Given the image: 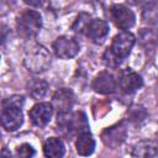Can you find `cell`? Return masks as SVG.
<instances>
[{
  "label": "cell",
  "mask_w": 158,
  "mask_h": 158,
  "mask_svg": "<svg viewBox=\"0 0 158 158\" xmlns=\"http://www.w3.org/2000/svg\"><path fill=\"white\" fill-rule=\"evenodd\" d=\"M23 64L30 72L33 73L44 72L51 64V54L43 46L33 44L26 51Z\"/></svg>",
  "instance_id": "cell-3"
},
{
  "label": "cell",
  "mask_w": 158,
  "mask_h": 158,
  "mask_svg": "<svg viewBox=\"0 0 158 158\" xmlns=\"http://www.w3.org/2000/svg\"><path fill=\"white\" fill-rule=\"evenodd\" d=\"M85 35L91 42L101 44L109 35V25L101 19H91Z\"/></svg>",
  "instance_id": "cell-11"
},
{
  "label": "cell",
  "mask_w": 158,
  "mask_h": 158,
  "mask_svg": "<svg viewBox=\"0 0 158 158\" xmlns=\"http://www.w3.org/2000/svg\"><path fill=\"white\" fill-rule=\"evenodd\" d=\"M27 89L30 95L38 100L41 98H43L48 90V83L43 79H32L28 84H27Z\"/></svg>",
  "instance_id": "cell-17"
},
{
  "label": "cell",
  "mask_w": 158,
  "mask_h": 158,
  "mask_svg": "<svg viewBox=\"0 0 158 158\" xmlns=\"http://www.w3.org/2000/svg\"><path fill=\"white\" fill-rule=\"evenodd\" d=\"M43 153L47 158H63L65 153L64 143L58 137H49L43 144Z\"/></svg>",
  "instance_id": "cell-15"
},
{
  "label": "cell",
  "mask_w": 158,
  "mask_h": 158,
  "mask_svg": "<svg viewBox=\"0 0 158 158\" xmlns=\"http://www.w3.org/2000/svg\"><path fill=\"white\" fill-rule=\"evenodd\" d=\"M132 158H158V142L154 139H143L135 144Z\"/></svg>",
  "instance_id": "cell-14"
},
{
  "label": "cell",
  "mask_w": 158,
  "mask_h": 158,
  "mask_svg": "<svg viewBox=\"0 0 158 158\" xmlns=\"http://www.w3.org/2000/svg\"><path fill=\"white\" fill-rule=\"evenodd\" d=\"M143 85L142 77L131 68L122 69L118 74V86L125 94H133Z\"/></svg>",
  "instance_id": "cell-8"
},
{
  "label": "cell",
  "mask_w": 158,
  "mask_h": 158,
  "mask_svg": "<svg viewBox=\"0 0 158 158\" xmlns=\"http://www.w3.org/2000/svg\"><path fill=\"white\" fill-rule=\"evenodd\" d=\"M1 158H12V156H11V153H10V151H9L7 148H4V149H2V152H1Z\"/></svg>",
  "instance_id": "cell-20"
},
{
  "label": "cell",
  "mask_w": 158,
  "mask_h": 158,
  "mask_svg": "<svg viewBox=\"0 0 158 158\" xmlns=\"http://www.w3.org/2000/svg\"><path fill=\"white\" fill-rule=\"evenodd\" d=\"M90 21H91L90 15L86 14V12H81V14H79L77 16L75 21L73 22L72 30L75 33H85L86 32V28H88V26L90 23Z\"/></svg>",
  "instance_id": "cell-18"
},
{
  "label": "cell",
  "mask_w": 158,
  "mask_h": 158,
  "mask_svg": "<svg viewBox=\"0 0 158 158\" xmlns=\"http://www.w3.org/2000/svg\"><path fill=\"white\" fill-rule=\"evenodd\" d=\"M74 101H75V98L73 91L69 89L62 88L54 93L52 98V106H53V110L58 112V115L69 114L70 109L74 105Z\"/></svg>",
  "instance_id": "cell-9"
},
{
  "label": "cell",
  "mask_w": 158,
  "mask_h": 158,
  "mask_svg": "<svg viewBox=\"0 0 158 158\" xmlns=\"http://www.w3.org/2000/svg\"><path fill=\"white\" fill-rule=\"evenodd\" d=\"M35 148L28 144V143H23L17 148V156L19 158H32L35 156Z\"/></svg>",
  "instance_id": "cell-19"
},
{
  "label": "cell",
  "mask_w": 158,
  "mask_h": 158,
  "mask_svg": "<svg viewBox=\"0 0 158 158\" xmlns=\"http://www.w3.org/2000/svg\"><path fill=\"white\" fill-rule=\"evenodd\" d=\"M135 41V36L128 31H122L116 35L112 38L111 46L104 52V64L109 68H117L130 56Z\"/></svg>",
  "instance_id": "cell-1"
},
{
  "label": "cell",
  "mask_w": 158,
  "mask_h": 158,
  "mask_svg": "<svg viewBox=\"0 0 158 158\" xmlns=\"http://www.w3.org/2000/svg\"><path fill=\"white\" fill-rule=\"evenodd\" d=\"M42 26V17L36 10H26L19 17L16 22L17 32L23 38L35 37Z\"/></svg>",
  "instance_id": "cell-4"
},
{
  "label": "cell",
  "mask_w": 158,
  "mask_h": 158,
  "mask_svg": "<svg viewBox=\"0 0 158 158\" xmlns=\"http://www.w3.org/2000/svg\"><path fill=\"white\" fill-rule=\"evenodd\" d=\"M75 147H77V152L80 156H84V157L90 156L95 149V139H94L93 135L89 131L78 135Z\"/></svg>",
  "instance_id": "cell-16"
},
{
  "label": "cell",
  "mask_w": 158,
  "mask_h": 158,
  "mask_svg": "<svg viewBox=\"0 0 158 158\" xmlns=\"http://www.w3.org/2000/svg\"><path fill=\"white\" fill-rule=\"evenodd\" d=\"M102 141L106 146L109 147H117L120 146L123 141H125V137H126V128L122 123H117L115 126H111L109 128H106L102 135Z\"/></svg>",
  "instance_id": "cell-13"
},
{
  "label": "cell",
  "mask_w": 158,
  "mask_h": 158,
  "mask_svg": "<svg viewBox=\"0 0 158 158\" xmlns=\"http://www.w3.org/2000/svg\"><path fill=\"white\" fill-rule=\"evenodd\" d=\"M93 89L99 94H112L116 90V80L109 72H100L93 80Z\"/></svg>",
  "instance_id": "cell-12"
},
{
  "label": "cell",
  "mask_w": 158,
  "mask_h": 158,
  "mask_svg": "<svg viewBox=\"0 0 158 158\" xmlns=\"http://www.w3.org/2000/svg\"><path fill=\"white\" fill-rule=\"evenodd\" d=\"M25 99L21 95H12L2 101L1 109V125L6 131H16L23 122L22 106Z\"/></svg>",
  "instance_id": "cell-2"
},
{
  "label": "cell",
  "mask_w": 158,
  "mask_h": 158,
  "mask_svg": "<svg viewBox=\"0 0 158 158\" xmlns=\"http://www.w3.org/2000/svg\"><path fill=\"white\" fill-rule=\"evenodd\" d=\"M111 19L116 25V27L123 31L131 28L136 21V16L133 11L122 4H116L111 7Z\"/></svg>",
  "instance_id": "cell-7"
},
{
  "label": "cell",
  "mask_w": 158,
  "mask_h": 158,
  "mask_svg": "<svg viewBox=\"0 0 158 158\" xmlns=\"http://www.w3.org/2000/svg\"><path fill=\"white\" fill-rule=\"evenodd\" d=\"M58 126L60 128H65L70 135L73 133H83L88 132L89 125L86 116L83 111H77L74 114H63L58 115Z\"/></svg>",
  "instance_id": "cell-5"
},
{
  "label": "cell",
  "mask_w": 158,
  "mask_h": 158,
  "mask_svg": "<svg viewBox=\"0 0 158 158\" xmlns=\"http://www.w3.org/2000/svg\"><path fill=\"white\" fill-rule=\"evenodd\" d=\"M80 49L79 42L70 36H60L53 42V51L57 57L63 59L73 58Z\"/></svg>",
  "instance_id": "cell-6"
},
{
  "label": "cell",
  "mask_w": 158,
  "mask_h": 158,
  "mask_svg": "<svg viewBox=\"0 0 158 158\" xmlns=\"http://www.w3.org/2000/svg\"><path fill=\"white\" fill-rule=\"evenodd\" d=\"M53 115V106L49 102H38L32 106V109L28 111V116L31 122L35 126L43 127L46 126Z\"/></svg>",
  "instance_id": "cell-10"
}]
</instances>
